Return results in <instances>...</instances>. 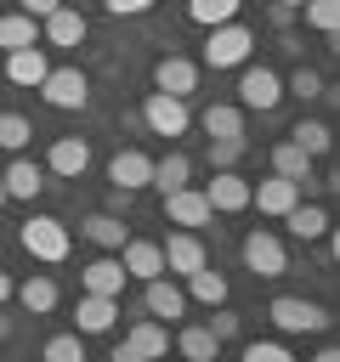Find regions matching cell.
<instances>
[{
	"instance_id": "cb8c5ba5",
	"label": "cell",
	"mask_w": 340,
	"mask_h": 362,
	"mask_svg": "<svg viewBox=\"0 0 340 362\" xmlns=\"http://www.w3.org/2000/svg\"><path fill=\"white\" fill-rule=\"evenodd\" d=\"M17 305L28 311V317H45V311H57V300H62V288H57V277H45V272H34V277H23L17 288Z\"/></svg>"
},
{
	"instance_id": "4fadbf2b",
	"label": "cell",
	"mask_w": 340,
	"mask_h": 362,
	"mask_svg": "<svg viewBox=\"0 0 340 362\" xmlns=\"http://www.w3.org/2000/svg\"><path fill=\"white\" fill-rule=\"evenodd\" d=\"M108 181L125 187V192H142V187H153V158H147L142 147H119V153L108 158Z\"/></svg>"
},
{
	"instance_id": "9c48e42d",
	"label": "cell",
	"mask_w": 340,
	"mask_h": 362,
	"mask_svg": "<svg viewBox=\"0 0 340 362\" xmlns=\"http://www.w3.org/2000/svg\"><path fill=\"white\" fill-rule=\"evenodd\" d=\"M159 255H164V272H170V277H193L198 266H210L204 238H198V232H181V226H176V232L159 243Z\"/></svg>"
},
{
	"instance_id": "f546056e",
	"label": "cell",
	"mask_w": 340,
	"mask_h": 362,
	"mask_svg": "<svg viewBox=\"0 0 340 362\" xmlns=\"http://www.w3.org/2000/svg\"><path fill=\"white\" fill-rule=\"evenodd\" d=\"M289 141H295L306 158H329V141H334V136H329V124H323V119H295Z\"/></svg>"
},
{
	"instance_id": "7c38bea8",
	"label": "cell",
	"mask_w": 340,
	"mask_h": 362,
	"mask_svg": "<svg viewBox=\"0 0 340 362\" xmlns=\"http://www.w3.org/2000/svg\"><path fill=\"white\" fill-rule=\"evenodd\" d=\"M45 170L62 175V181H79V175L91 170V141H85V136H57L51 153H45Z\"/></svg>"
},
{
	"instance_id": "d6986e66",
	"label": "cell",
	"mask_w": 340,
	"mask_h": 362,
	"mask_svg": "<svg viewBox=\"0 0 340 362\" xmlns=\"http://www.w3.org/2000/svg\"><path fill=\"white\" fill-rule=\"evenodd\" d=\"M113 322H119V300H108V294H79V305H74V334H113Z\"/></svg>"
},
{
	"instance_id": "7a4b0ae2",
	"label": "cell",
	"mask_w": 340,
	"mask_h": 362,
	"mask_svg": "<svg viewBox=\"0 0 340 362\" xmlns=\"http://www.w3.org/2000/svg\"><path fill=\"white\" fill-rule=\"evenodd\" d=\"M266 322H272L278 334H323V328H329V311H323L317 300H306V294H278V300L266 305Z\"/></svg>"
},
{
	"instance_id": "6da1fadb",
	"label": "cell",
	"mask_w": 340,
	"mask_h": 362,
	"mask_svg": "<svg viewBox=\"0 0 340 362\" xmlns=\"http://www.w3.org/2000/svg\"><path fill=\"white\" fill-rule=\"evenodd\" d=\"M17 243L34 255V260H45V266H57V260H68V226L57 221V215H28L23 226H17Z\"/></svg>"
},
{
	"instance_id": "9a60e30c",
	"label": "cell",
	"mask_w": 340,
	"mask_h": 362,
	"mask_svg": "<svg viewBox=\"0 0 340 362\" xmlns=\"http://www.w3.org/2000/svg\"><path fill=\"white\" fill-rule=\"evenodd\" d=\"M85 34H91V23H85V11H74V6H57V11L40 23V45H62V51H68V45H79Z\"/></svg>"
},
{
	"instance_id": "3957f363",
	"label": "cell",
	"mask_w": 340,
	"mask_h": 362,
	"mask_svg": "<svg viewBox=\"0 0 340 362\" xmlns=\"http://www.w3.org/2000/svg\"><path fill=\"white\" fill-rule=\"evenodd\" d=\"M244 272H255L261 283H272V277H283L289 272V249H283V238L278 232H266V226H255V232H244Z\"/></svg>"
},
{
	"instance_id": "ee69618b",
	"label": "cell",
	"mask_w": 340,
	"mask_h": 362,
	"mask_svg": "<svg viewBox=\"0 0 340 362\" xmlns=\"http://www.w3.org/2000/svg\"><path fill=\"white\" fill-rule=\"evenodd\" d=\"M108 362H142V356H136V351H130V345H125V339H119V345H113V351H108Z\"/></svg>"
},
{
	"instance_id": "4316f807",
	"label": "cell",
	"mask_w": 340,
	"mask_h": 362,
	"mask_svg": "<svg viewBox=\"0 0 340 362\" xmlns=\"http://www.w3.org/2000/svg\"><path fill=\"white\" fill-rule=\"evenodd\" d=\"M153 187L159 192H176V187H193V158L181 147H170L164 158H153Z\"/></svg>"
},
{
	"instance_id": "7402d4cb",
	"label": "cell",
	"mask_w": 340,
	"mask_h": 362,
	"mask_svg": "<svg viewBox=\"0 0 340 362\" xmlns=\"http://www.w3.org/2000/svg\"><path fill=\"white\" fill-rule=\"evenodd\" d=\"M198 124H204L210 141H244V107L238 102H210L198 113Z\"/></svg>"
},
{
	"instance_id": "7dc6e473",
	"label": "cell",
	"mask_w": 340,
	"mask_h": 362,
	"mask_svg": "<svg viewBox=\"0 0 340 362\" xmlns=\"http://www.w3.org/2000/svg\"><path fill=\"white\" fill-rule=\"evenodd\" d=\"M312 362H340V351H317V356H312Z\"/></svg>"
},
{
	"instance_id": "60d3db41",
	"label": "cell",
	"mask_w": 340,
	"mask_h": 362,
	"mask_svg": "<svg viewBox=\"0 0 340 362\" xmlns=\"http://www.w3.org/2000/svg\"><path fill=\"white\" fill-rule=\"evenodd\" d=\"M130 198H136V192H125V187H108V198H102V209L125 221V215H130Z\"/></svg>"
},
{
	"instance_id": "bcb514c9",
	"label": "cell",
	"mask_w": 340,
	"mask_h": 362,
	"mask_svg": "<svg viewBox=\"0 0 340 362\" xmlns=\"http://www.w3.org/2000/svg\"><path fill=\"white\" fill-rule=\"evenodd\" d=\"M272 6H283V11H300V6H306V0H272Z\"/></svg>"
},
{
	"instance_id": "d4e9b609",
	"label": "cell",
	"mask_w": 340,
	"mask_h": 362,
	"mask_svg": "<svg viewBox=\"0 0 340 362\" xmlns=\"http://www.w3.org/2000/svg\"><path fill=\"white\" fill-rule=\"evenodd\" d=\"M312 164H317V158H306V153H300V147H295L289 136H283V141H272V175H283V181H295L300 192L312 187Z\"/></svg>"
},
{
	"instance_id": "7bdbcfd3",
	"label": "cell",
	"mask_w": 340,
	"mask_h": 362,
	"mask_svg": "<svg viewBox=\"0 0 340 362\" xmlns=\"http://www.w3.org/2000/svg\"><path fill=\"white\" fill-rule=\"evenodd\" d=\"M113 17H142V11H153V0H102Z\"/></svg>"
},
{
	"instance_id": "e575fe53",
	"label": "cell",
	"mask_w": 340,
	"mask_h": 362,
	"mask_svg": "<svg viewBox=\"0 0 340 362\" xmlns=\"http://www.w3.org/2000/svg\"><path fill=\"white\" fill-rule=\"evenodd\" d=\"M329 85H323V74L317 68H295L289 79H283V96H300V102H317Z\"/></svg>"
},
{
	"instance_id": "52a82bcc",
	"label": "cell",
	"mask_w": 340,
	"mask_h": 362,
	"mask_svg": "<svg viewBox=\"0 0 340 362\" xmlns=\"http://www.w3.org/2000/svg\"><path fill=\"white\" fill-rule=\"evenodd\" d=\"M40 96H45L51 107L74 113V107L91 102V79H85V68H51V74L40 79Z\"/></svg>"
},
{
	"instance_id": "603a6c76",
	"label": "cell",
	"mask_w": 340,
	"mask_h": 362,
	"mask_svg": "<svg viewBox=\"0 0 340 362\" xmlns=\"http://www.w3.org/2000/svg\"><path fill=\"white\" fill-rule=\"evenodd\" d=\"M79 288L119 300V294H125V266H119L113 255H102V260H91V266H79Z\"/></svg>"
},
{
	"instance_id": "5b68a950",
	"label": "cell",
	"mask_w": 340,
	"mask_h": 362,
	"mask_svg": "<svg viewBox=\"0 0 340 362\" xmlns=\"http://www.w3.org/2000/svg\"><path fill=\"white\" fill-rule=\"evenodd\" d=\"M283 102V74H272L266 62H244V79H238V107L249 113H272Z\"/></svg>"
},
{
	"instance_id": "1f68e13d",
	"label": "cell",
	"mask_w": 340,
	"mask_h": 362,
	"mask_svg": "<svg viewBox=\"0 0 340 362\" xmlns=\"http://www.w3.org/2000/svg\"><path fill=\"white\" fill-rule=\"evenodd\" d=\"M23 45H40V23L23 11H6L0 17V51H23Z\"/></svg>"
},
{
	"instance_id": "2e32d148",
	"label": "cell",
	"mask_w": 340,
	"mask_h": 362,
	"mask_svg": "<svg viewBox=\"0 0 340 362\" xmlns=\"http://www.w3.org/2000/svg\"><path fill=\"white\" fill-rule=\"evenodd\" d=\"M6 198H23V204H34L40 192H45V164H34L28 153H17L11 164H6Z\"/></svg>"
},
{
	"instance_id": "277c9868",
	"label": "cell",
	"mask_w": 340,
	"mask_h": 362,
	"mask_svg": "<svg viewBox=\"0 0 340 362\" xmlns=\"http://www.w3.org/2000/svg\"><path fill=\"white\" fill-rule=\"evenodd\" d=\"M249 51H255V34H249L244 23H221V28L204 34V62H210V68H244Z\"/></svg>"
},
{
	"instance_id": "30bf717a",
	"label": "cell",
	"mask_w": 340,
	"mask_h": 362,
	"mask_svg": "<svg viewBox=\"0 0 340 362\" xmlns=\"http://www.w3.org/2000/svg\"><path fill=\"white\" fill-rule=\"evenodd\" d=\"M153 90H164V96H181V102H187V96L198 90V62H193V57H176V51H170V57H159V62H153Z\"/></svg>"
},
{
	"instance_id": "681fc988",
	"label": "cell",
	"mask_w": 340,
	"mask_h": 362,
	"mask_svg": "<svg viewBox=\"0 0 340 362\" xmlns=\"http://www.w3.org/2000/svg\"><path fill=\"white\" fill-rule=\"evenodd\" d=\"M6 204H11V198H6V181H0V209H6Z\"/></svg>"
},
{
	"instance_id": "ac0fdd59",
	"label": "cell",
	"mask_w": 340,
	"mask_h": 362,
	"mask_svg": "<svg viewBox=\"0 0 340 362\" xmlns=\"http://www.w3.org/2000/svg\"><path fill=\"white\" fill-rule=\"evenodd\" d=\"M119 266H125V277H136V283H153V277H164V255H159V243H147V238H125V249H119Z\"/></svg>"
},
{
	"instance_id": "ffe728a7",
	"label": "cell",
	"mask_w": 340,
	"mask_h": 362,
	"mask_svg": "<svg viewBox=\"0 0 340 362\" xmlns=\"http://www.w3.org/2000/svg\"><path fill=\"white\" fill-rule=\"evenodd\" d=\"M51 74L45 62V45H23V51H6V79L23 85V90H40V79Z\"/></svg>"
},
{
	"instance_id": "836d02e7",
	"label": "cell",
	"mask_w": 340,
	"mask_h": 362,
	"mask_svg": "<svg viewBox=\"0 0 340 362\" xmlns=\"http://www.w3.org/2000/svg\"><path fill=\"white\" fill-rule=\"evenodd\" d=\"M40 362H85V334H51Z\"/></svg>"
},
{
	"instance_id": "d590c367",
	"label": "cell",
	"mask_w": 340,
	"mask_h": 362,
	"mask_svg": "<svg viewBox=\"0 0 340 362\" xmlns=\"http://www.w3.org/2000/svg\"><path fill=\"white\" fill-rule=\"evenodd\" d=\"M300 17H306V28L334 34V28H340V0H306V6H300Z\"/></svg>"
},
{
	"instance_id": "4dcf8cb0",
	"label": "cell",
	"mask_w": 340,
	"mask_h": 362,
	"mask_svg": "<svg viewBox=\"0 0 340 362\" xmlns=\"http://www.w3.org/2000/svg\"><path fill=\"white\" fill-rule=\"evenodd\" d=\"M181 283H187V300H198V305H227V277H221V272L198 266V272L181 277Z\"/></svg>"
},
{
	"instance_id": "f6af8a7d",
	"label": "cell",
	"mask_w": 340,
	"mask_h": 362,
	"mask_svg": "<svg viewBox=\"0 0 340 362\" xmlns=\"http://www.w3.org/2000/svg\"><path fill=\"white\" fill-rule=\"evenodd\" d=\"M11 288H17V283H11V277H6V272H0V305H6V300H11Z\"/></svg>"
},
{
	"instance_id": "5bb4252c",
	"label": "cell",
	"mask_w": 340,
	"mask_h": 362,
	"mask_svg": "<svg viewBox=\"0 0 340 362\" xmlns=\"http://www.w3.org/2000/svg\"><path fill=\"white\" fill-rule=\"evenodd\" d=\"M204 198H210L215 215H238V209H249V181H244L238 170H215V175L204 181Z\"/></svg>"
},
{
	"instance_id": "83f0119b",
	"label": "cell",
	"mask_w": 340,
	"mask_h": 362,
	"mask_svg": "<svg viewBox=\"0 0 340 362\" xmlns=\"http://www.w3.org/2000/svg\"><path fill=\"white\" fill-rule=\"evenodd\" d=\"M283 221H289V232H295L300 243H317V238L329 232V209H323V204H306V198H300Z\"/></svg>"
},
{
	"instance_id": "c3c4849f",
	"label": "cell",
	"mask_w": 340,
	"mask_h": 362,
	"mask_svg": "<svg viewBox=\"0 0 340 362\" xmlns=\"http://www.w3.org/2000/svg\"><path fill=\"white\" fill-rule=\"evenodd\" d=\"M0 339H11V317H0Z\"/></svg>"
},
{
	"instance_id": "ab89813d",
	"label": "cell",
	"mask_w": 340,
	"mask_h": 362,
	"mask_svg": "<svg viewBox=\"0 0 340 362\" xmlns=\"http://www.w3.org/2000/svg\"><path fill=\"white\" fill-rule=\"evenodd\" d=\"M204 158H210V170H238L244 141H210V147H204Z\"/></svg>"
},
{
	"instance_id": "44dd1931",
	"label": "cell",
	"mask_w": 340,
	"mask_h": 362,
	"mask_svg": "<svg viewBox=\"0 0 340 362\" xmlns=\"http://www.w3.org/2000/svg\"><path fill=\"white\" fill-rule=\"evenodd\" d=\"M125 345H130L142 362H159V356L170 351V328L153 322V317H136V322H125Z\"/></svg>"
},
{
	"instance_id": "8fae6325",
	"label": "cell",
	"mask_w": 340,
	"mask_h": 362,
	"mask_svg": "<svg viewBox=\"0 0 340 362\" xmlns=\"http://www.w3.org/2000/svg\"><path fill=\"white\" fill-rule=\"evenodd\" d=\"M142 305L153 322H176V317H187V288L176 277H153V283H142Z\"/></svg>"
},
{
	"instance_id": "74e56055",
	"label": "cell",
	"mask_w": 340,
	"mask_h": 362,
	"mask_svg": "<svg viewBox=\"0 0 340 362\" xmlns=\"http://www.w3.org/2000/svg\"><path fill=\"white\" fill-rule=\"evenodd\" d=\"M238 362H295V351H289L283 339H249Z\"/></svg>"
},
{
	"instance_id": "e0dca14e",
	"label": "cell",
	"mask_w": 340,
	"mask_h": 362,
	"mask_svg": "<svg viewBox=\"0 0 340 362\" xmlns=\"http://www.w3.org/2000/svg\"><path fill=\"white\" fill-rule=\"evenodd\" d=\"M295 204H300V187L283 181V175H266L261 187H249V209H261V215H278V221H283Z\"/></svg>"
},
{
	"instance_id": "b9f144b4",
	"label": "cell",
	"mask_w": 340,
	"mask_h": 362,
	"mask_svg": "<svg viewBox=\"0 0 340 362\" xmlns=\"http://www.w3.org/2000/svg\"><path fill=\"white\" fill-rule=\"evenodd\" d=\"M57 6H62V0H17V11H23V17H34V23H45Z\"/></svg>"
},
{
	"instance_id": "ba28073f",
	"label": "cell",
	"mask_w": 340,
	"mask_h": 362,
	"mask_svg": "<svg viewBox=\"0 0 340 362\" xmlns=\"http://www.w3.org/2000/svg\"><path fill=\"white\" fill-rule=\"evenodd\" d=\"M164 221L181 226V232H198V226L215 221V209H210L204 187H176V192H164Z\"/></svg>"
},
{
	"instance_id": "8992f818",
	"label": "cell",
	"mask_w": 340,
	"mask_h": 362,
	"mask_svg": "<svg viewBox=\"0 0 340 362\" xmlns=\"http://www.w3.org/2000/svg\"><path fill=\"white\" fill-rule=\"evenodd\" d=\"M136 113H142V130L170 136V141H176V136H187V124H193V107H187L181 96H164V90H153Z\"/></svg>"
},
{
	"instance_id": "d6a6232c",
	"label": "cell",
	"mask_w": 340,
	"mask_h": 362,
	"mask_svg": "<svg viewBox=\"0 0 340 362\" xmlns=\"http://www.w3.org/2000/svg\"><path fill=\"white\" fill-rule=\"evenodd\" d=\"M238 6L244 0H187V17L198 28H221V23H238Z\"/></svg>"
},
{
	"instance_id": "484cf974",
	"label": "cell",
	"mask_w": 340,
	"mask_h": 362,
	"mask_svg": "<svg viewBox=\"0 0 340 362\" xmlns=\"http://www.w3.org/2000/svg\"><path fill=\"white\" fill-rule=\"evenodd\" d=\"M176 351H181V362H215L221 339H215L204 322H181V328H176Z\"/></svg>"
},
{
	"instance_id": "8d00e7d4",
	"label": "cell",
	"mask_w": 340,
	"mask_h": 362,
	"mask_svg": "<svg viewBox=\"0 0 340 362\" xmlns=\"http://www.w3.org/2000/svg\"><path fill=\"white\" fill-rule=\"evenodd\" d=\"M28 136H34V124H28L23 113H0V147H6V153H23Z\"/></svg>"
},
{
	"instance_id": "f1b7e54d",
	"label": "cell",
	"mask_w": 340,
	"mask_h": 362,
	"mask_svg": "<svg viewBox=\"0 0 340 362\" xmlns=\"http://www.w3.org/2000/svg\"><path fill=\"white\" fill-rule=\"evenodd\" d=\"M79 232H85L96 249H113V255H119V249H125V238H130V232H125V221H119V215H108V209L85 215V226H79Z\"/></svg>"
},
{
	"instance_id": "f35d334b",
	"label": "cell",
	"mask_w": 340,
	"mask_h": 362,
	"mask_svg": "<svg viewBox=\"0 0 340 362\" xmlns=\"http://www.w3.org/2000/svg\"><path fill=\"white\" fill-rule=\"evenodd\" d=\"M204 328H210L215 339H238V334H244V317H238L232 305H210V322H204Z\"/></svg>"
}]
</instances>
